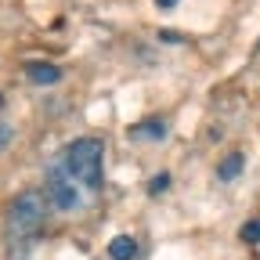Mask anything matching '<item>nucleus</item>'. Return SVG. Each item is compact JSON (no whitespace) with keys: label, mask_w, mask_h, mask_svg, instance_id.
Listing matches in <instances>:
<instances>
[{"label":"nucleus","mask_w":260,"mask_h":260,"mask_svg":"<svg viewBox=\"0 0 260 260\" xmlns=\"http://www.w3.org/2000/svg\"><path fill=\"white\" fill-rule=\"evenodd\" d=\"M61 167L80 188H102V167H105V145L98 138H76L61 155Z\"/></svg>","instance_id":"1"},{"label":"nucleus","mask_w":260,"mask_h":260,"mask_svg":"<svg viewBox=\"0 0 260 260\" xmlns=\"http://www.w3.org/2000/svg\"><path fill=\"white\" fill-rule=\"evenodd\" d=\"M130 138H134V141H162V138H167V123H162V119L134 123V126H130Z\"/></svg>","instance_id":"5"},{"label":"nucleus","mask_w":260,"mask_h":260,"mask_svg":"<svg viewBox=\"0 0 260 260\" xmlns=\"http://www.w3.org/2000/svg\"><path fill=\"white\" fill-rule=\"evenodd\" d=\"M155 4H159V8H174V4H177V0H155Z\"/></svg>","instance_id":"11"},{"label":"nucleus","mask_w":260,"mask_h":260,"mask_svg":"<svg viewBox=\"0 0 260 260\" xmlns=\"http://www.w3.org/2000/svg\"><path fill=\"white\" fill-rule=\"evenodd\" d=\"M242 242H260V220H249V224H242Z\"/></svg>","instance_id":"8"},{"label":"nucleus","mask_w":260,"mask_h":260,"mask_svg":"<svg viewBox=\"0 0 260 260\" xmlns=\"http://www.w3.org/2000/svg\"><path fill=\"white\" fill-rule=\"evenodd\" d=\"M25 80L37 83V87H51V83L61 80V69H58V65H51V61H29V65H25Z\"/></svg>","instance_id":"4"},{"label":"nucleus","mask_w":260,"mask_h":260,"mask_svg":"<svg viewBox=\"0 0 260 260\" xmlns=\"http://www.w3.org/2000/svg\"><path fill=\"white\" fill-rule=\"evenodd\" d=\"M11 138H15V130H11L8 123H0V152H4V148L11 145Z\"/></svg>","instance_id":"10"},{"label":"nucleus","mask_w":260,"mask_h":260,"mask_svg":"<svg viewBox=\"0 0 260 260\" xmlns=\"http://www.w3.org/2000/svg\"><path fill=\"white\" fill-rule=\"evenodd\" d=\"M242 167H246V155H242V152H232V155L217 167V177H220V181H235V177L242 174Z\"/></svg>","instance_id":"7"},{"label":"nucleus","mask_w":260,"mask_h":260,"mask_svg":"<svg viewBox=\"0 0 260 260\" xmlns=\"http://www.w3.org/2000/svg\"><path fill=\"white\" fill-rule=\"evenodd\" d=\"M47 220V195L40 191H22L11 199L8 206V228H11V235L15 239H29V235H37L40 228Z\"/></svg>","instance_id":"2"},{"label":"nucleus","mask_w":260,"mask_h":260,"mask_svg":"<svg viewBox=\"0 0 260 260\" xmlns=\"http://www.w3.org/2000/svg\"><path fill=\"white\" fill-rule=\"evenodd\" d=\"M44 195H47V206L58 210V213H73L80 206V188H76V181L69 174H51Z\"/></svg>","instance_id":"3"},{"label":"nucleus","mask_w":260,"mask_h":260,"mask_svg":"<svg viewBox=\"0 0 260 260\" xmlns=\"http://www.w3.org/2000/svg\"><path fill=\"white\" fill-rule=\"evenodd\" d=\"M167 188H170V174H159V177H152V188L148 191L159 195V191H167Z\"/></svg>","instance_id":"9"},{"label":"nucleus","mask_w":260,"mask_h":260,"mask_svg":"<svg viewBox=\"0 0 260 260\" xmlns=\"http://www.w3.org/2000/svg\"><path fill=\"white\" fill-rule=\"evenodd\" d=\"M138 256V242L130 235H116L109 242V260H134Z\"/></svg>","instance_id":"6"}]
</instances>
